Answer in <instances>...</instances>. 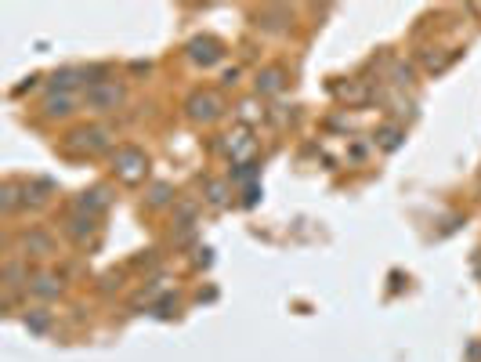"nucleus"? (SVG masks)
I'll use <instances>...</instances> for the list:
<instances>
[{"label":"nucleus","mask_w":481,"mask_h":362,"mask_svg":"<svg viewBox=\"0 0 481 362\" xmlns=\"http://www.w3.org/2000/svg\"><path fill=\"white\" fill-rule=\"evenodd\" d=\"M123 102V87L116 80H94L91 87H83V105L94 113H109Z\"/></svg>","instance_id":"f257e3e1"},{"label":"nucleus","mask_w":481,"mask_h":362,"mask_svg":"<svg viewBox=\"0 0 481 362\" xmlns=\"http://www.w3.org/2000/svg\"><path fill=\"white\" fill-rule=\"evenodd\" d=\"M113 167H116V174L123 178V181H142L145 178V171H149V156L142 152V149H134V145H127V149H116V156H113Z\"/></svg>","instance_id":"f03ea898"},{"label":"nucleus","mask_w":481,"mask_h":362,"mask_svg":"<svg viewBox=\"0 0 481 362\" xmlns=\"http://www.w3.org/2000/svg\"><path fill=\"white\" fill-rule=\"evenodd\" d=\"M65 149L69 152H105L109 149V134L102 131V127H87V131H73L69 134V142H65Z\"/></svg>","instance_id":"7ed1b4c3"},{"label":"nucleus","mask_w":481,"mask_h":362,"mask_svg":"<svg viewBox=\"0 0 481 362\" xmlns=\"http://www.w3.org/2000/svg\"><path fill=\"white\" fill-rule=\"evenodd\" d=\"M189 116L211 123V120L221 116V105H218V98H214L211 91H207V94H192V98H189Z\"/></svg>","instance_id":"20e7f679"},{"label":"nucleus","mask_w":481,"mask_h":362,"mask_svg":"<svg viewBox=\"0 0 481 362\" xmlns=\"http://www.w3.org/2000/svg\"><path fill=\"white\" fill-rule=\"evenodd\" d=\"M25 294H33L36 301H54V298L62 294V279H58V276H51V272L33 276V279H29V287H25Z\"/></svg>","instance_id":"39448f33"},{"label":"nucleus","mask_w":481,"mask_h":362,"mask_svg":"<svg viewBox=\"0 0 481 362\" xmlns=\"http://www.w3.org/2000/svg\"><path fill=\"white\" fill-rule=\"evenodd\" d=\"M189 54H192V62H200V65H214V62L225 58V51H221L218 40H192V44H189Z\"/></svg>","instance_id":"423d86ee"},{"label":"nucleus","mask_w":481,"mask_h":362,"mask_svg":"<svg viewBox=\"0 0 481 362\" xmlns=\"http://www.w3.org/2000/svg\"><path fill=\"white\" fill-rule=\"evenodd\" d=\"M76 210H80V214H91V218H98L102 210H109V192H105V189L80 192V200H76Z\"/></svg>","instance_id":"0eeeda50"},{"label":"nucleus","mask_w":481,"mask_h":362,"mask_svg":"<svg viewBox=\"0 0 481 362\" xmlns=\"http://www.w3.org/2000/svg\"><path fill=\"white\" fill-rule=\"evenodd\" d=\"M65 236H69L73 243L83 247V243L94 236V218H91V214H73V218L65 221Z\"/></svg>","instance_id":"6e6552de"},{"label":"nucleus","mask_w":481,"mask_h":362,"mask_svg":"<svg viewBox=\"0 0 481 362\" xmlns=\"http://www.w3.org/2000/svg\"><path fill=\"white\" fill-rule=\"evenodd\" d=\"M73 113V98L69 94H47V102H44V116L47 120H65Z\"/></svg>","instance_id":"1a4fd4ad"},{"label":"nucleus","mask_w":481,"mask_h":362,"mask_svg":"<svg viewBox=\"0 0 481 362\" xmlns=\"http://www.w3.org/2000/svg\"><path fill=\"white\" fill-rule=\"evenodd\" d=\"M257 91H260V94L282 91V69H264V73L257 76Z\"/></svg>","instance_id":"9d476101"},{"label":"nucleus","mask_w":481,"mask_h":362,"mask_svg":"<svg viewBox=\"0 0 481 362\" xmlns=\"http://www.w3.org/2000/svg\"><path fill=\"white\" fill-rule=\"evenodd\" d=\"M4 279H7V294H15L22 283L29 287V276H22V261H7L4 265Z\"/></svg>","instance_id":"9b49d317"},{"label":"nucleus","mask_w":481,"mask_h":362,"mask_svg":"<svg viewBox=\"0 0 481 362\" xmlns=\"http://www.w3.org/2000/svg\"><path fill=\"white\" fill-rule=\"evenodd\" d=\"M47 323H51V319H47V312H44V308H36L33 316H25V327H29L33 334H44V330H47Z\"/></svg>","instance_id":"f8f14e48"},{"label":"nucleus","mask_w":481,"mask_h":362,"mask_svg":"<svg viewBox=\"0 0 481 362\" xmlns=\"http://www.w3.org/2000/svg\"><path fill=\"white\" fill-rule=\"evenodd\" d=\"M29 247H36V250H40V258H47V254H51V240H47V236H40V232L25 236V250H29Z\"/></svg>","instance_id":"ddd939ff"},{"label":"nucleus","mask_w":481,"mask_h":362,"mask_svg":"<svg viewBox=\"0 0 481 362\" xmlns=\"http://www.w3.org/2000/svg\"><path fill=\"white\" fill-rule=\"evenodd\" d=\"M167 196H171V189H167V185H156V192H152V207H163Z\"/></svg>","instance_id":"4468645a"},{"label":"nucleus","mask_w":481,"mask_h":362,"mask_svg":"<svg viewBox=\"0 0 481 362\" xmlns=\"http://www.w3.org/2000/svg\"><path fill=\"white\" fill-rule=\"evenodd\" d=\"M380 138H384V149H395L398 145V131H384Z\"/></svg>","instance_id":"2eb2a0df"},{"label":"nucleus","mask_w":481,"mask_h":362,"mask_svg":"<svg viewBox=\"0 0 481 362\" xmlns=\"http://www.w3.org/2000/svg\"><path fill=\"white\" fill-rule=\"evenodd\" d=\"M211 203H214V207H221V203H225V196H221V185H211Z\"/></svg>","instance_id":"dca6fc26"}]
</instances>
